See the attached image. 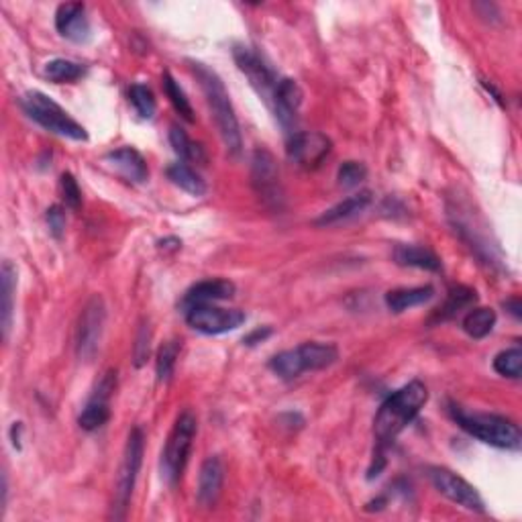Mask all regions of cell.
<instances>
[{
  "label": "cell",
  "mask_w": 522,
  "mask_h": 522,
  "mask_svg": "<svg viewBox=\"0 0 522 522\" xmlns=\"http://www.w3.org/2000/svg\"><path fill=\"white\" fill-rule=\"evenodd\" d=\"M426 400L428 389L420 380H412L407 386L396 389L392 396H388L373 418V433L378 439L376 451L384 453L389 443H394L404 428L418 417Z\"/></svg>",
  "instance_id": "obj_1"
},
{
  "label": "cell",
  "mask_w": 522,
  "mask_h": 522,
  "mask_svg": "<svg viewBox=\"0 0 522 522\" xmlns=\"http://www.w3.org/2000/svg\"><path fill=\"white\" fill-rule=\"evenodd\" d=\"M192 74L197 76L202 92H205L210 113L215 116L216 127L223 137V143L231 155H239L243 150V137H241V127L235 114V108L231 105V96L221 76L200 61H188Z\"/></svg>",
  "instance_id": "obj_2"
},
{
  "label": "cell",
  "mask_w": 522,
  "mask_h": 522,
  "mask_svg": "<svg viewBox=\"0 0 522 522\" xmlns=\"http://www.w3.org/2000/svg\"><path fill=\"white\" fill-rule=\"evenodd\" d=\"M451 415L467 435H472L473 439L486 443L490 447L518 451L522 445L520 428L510 418L488 415V412H465L457 407L451 408Z\"/></svg>",
  "instance_id": "obj_3"
},
{
  "label": "cell",
  "mask_w": 522,
  "mask_h": 522,
  "mask_svg": "<svg viewBox=\"0 0 522 522\" xmlns=\"http://www.w3.org/2000/svg\"><path fill=\"white\" fill-rule=\"evenodd\" d=\"M21 106L29 119L41 124L45 131H51V133L60 137H68L72 139V142H86V139H88V133H86L82 124L76 123L56 100L43 95V92H27V95L21 98Z\"/></svg>",
  "instance_id": "obj_4"
},
{
  "label": "cell",
  "mask_w": 522,
  "mask_h": 522,
  "mask_svg": "<svg viewBox=\"0 0 522 522\" xmlns=\"http://www.w3.org/2000/svg\"><path fill=\"white\" fill-rule=\"evenodd\" d=\"M197 417L190 410H184L178 417L174 428H171L166 447L161 451V478L169 486H174L182 478L186 463H188L194 437H197Z\"/></svg>",
  "instance_id": "obj_5"
},
{
  "label": "cell",
  "mask_w": 522,
  "mask_h": 522,
  "mask_svg": "<svg viewBox=\"0 0 522 522\" xmlns=\"http://www.w3.org/2000/svg\"><path fill=\"white\" fill-rule=\"evenodd\" d=\"M143 449H145L143 431L139 426H135L127 437V445H124V451H123V462L119 467V475H116L114 506H113V517L116 520L124 518V514H127L131 496H133L137 475H139V472H142Z\"/></svg>",
  "instance_id": "obj_6"
},
{
  "label": "cell",
  "mask_w": 522,
  "mask_h": 522,
  "mask_svg": "<svg viewBox=\"0 0 522 522\" xmlns=\"http://www.w3.org/2000/svg\"><path fill=\"white\" fill-rule=\"evenodd\" d=\"M106 325V307L98 294L86 302L76 329V353L82 362H92L98 353Z\"/></svg>",
  "instance_id": "obj_7"
},
{
  "label": "cell",
  "mask_w": 522,
  "mask_h": 522,
  "mask_svg": "<svg viewBox=\"0 0 522 522\" xmlns=\"http://www.w3.org/2000/svg\"><path fill=\"white\" fill-rule=\"evenodd\" d=\"M245 313L237 308H221L215 304H194L186 308V323L202 334H224L237 331L245 323Z\"/></svg>",
  "instance_id": "obj_8"
},
{
  "label": "cell",
  "mask_w": 522,
  "mask_h": 522,
  "mask_svg": "<svg viewBox=\"0 0 522 522\" xmlns=\"http://www.w3.org/2000/svg\"><path fill=\"white\" fill-rule=\"evenodd\" d=\"M428 480H431L433 488L437 490L439 494H443L457 506H462L465 510L472 512H484V500L478 490H475L470 481L463 480L462 475H457L455 472L447 470V467L433 465L426 470Z\"/></svg>",
  "instance_id": "obj_9"
},
{
  "label": "cell",
  "mask_w": 522,
  "mask_h": 522,
  "mask_svg": "<svg viewBox=\"0 0 522 522\" xmlns=\"http://www.w3.org/2000/svg\"><path fill=\"white\" fill-rule=\"evenodd\" d=\"M116 389V371L108 370L95 388V392L88 398V402L84 404V408L78 417V425H80L84 431H96V428L105 426L111 418V398L113 392Z\"/></svg>",
  "instance_id": "obj_10"
},
{
  "label": "cell",
  "mask_w": 522,
  "mask_h": 522,
  "mask_svg": "<svg viewBox=\"0 0 522 522\" xmlns=\"http://www.w3.org/2000/svg\"><path fill=\"white\" fill-rule=\"evenodd\" d=\"M331 139L315 131H298L292 137H288L286 151L288 158L298 163L304 169H316L331 153Z\"/></svg>",
  "instance_id": "obj_11"
},
{
  "label": "cell",
  "mask_w": 522,
  "mask_h": 522,
  "mask_svg": "<svg viewBox=\"0 0 522 522\" xmlns=\"http://www.w3.org/2000/svg\"><path fill=\"white\" fill-rule=\"evenodd\" d=\"M233 58H235L237 68L247 76V80L252 82V86L257 90V95L270 103L271 95H274L276 90L278 76L274 69L268 66V61L253 48H245V45H239V48L233 50Z\"/></svg>",
  "instance_id": "obj_12"
},
{
  "label": "cell",
  "mask_w": 522,
  "mask_h": 522,
  "mask_svg": "<svg viewBox=\"0 0 522 522\" xmlns=\"http://www.w3.org/2000/svg\"><path fill=\"white\" fill-rule=\"evenodd\" d=\"M252 182L260 198L271 208L282 206V188L279 171L274 155L266 150H257L252 158Z\"/></svg>",
  "instance_id": "obj_13"
},
{
  "label": "cell",
  "mask_w": 522,
  "mask_h": 522,
  "mask_svg": "<svg viewBox=\"0 0 522 522\" xmlns=\"http://www.w3.org/2000/svg\"><path fill=\"white\" fill-rule=\"evenodd\" d=\"M270 105L274 106L279 127L286 131L288 137L298 133V111L302 106V88L296 80L282 78L278 80Z\"/></svg>",
  "instance_id": "obj_14"
},
{
  "label": "cell",
  "mask_w": 522,
  "mask_h": 522,
  "mask_svg": "<svg viewBox=\"0 0 522 522\" xmlns=\"http://www.w3.org/2000/svg\"><path fill=\"white\" fill-rule=\"evenodd\" d=\"M56 29L61 37L74 43H88L92 39V25L82 3H64L56 11Z\"/></svg>",
  "instance_id": "obj_15"
},
{
  "label": "cell",
  "mask_w": 522,
  "mask_h": 522,
  "mask_svg": "<svg viewBox=\"0 0 522 522\" xmlns=\"http://www.w3.org/2000/svg\"><path fill=\"white\" fill-rule=\"evenodd\" d=\"M371 200H373V197H371L370 190L357 192V194H353V197L341 200L339 205H334L329 210H325V213L315 221V224L316 227H334V224L352 221V219H355V216H360L362 213L368 210V206L371 205Z\"/></svg>",
  "instance_id": "obj_16"
},
{
  "label": "cell",
  "mask_w": 522,
  "mask_h": 522,
  "mask_svg": "<svg viewBox=\"0 0 522 522\" xmlns=\"http://www.w3.org/2000/svg\"><path fill=\"white\" fill-rule=\"evenodd\" d=\"M224 481V465L216 455H210L205 459V463L200 467L198 473V502L210 508L215 502L219 500L221 490Z\"/></svg>",
  "instance_id": "obj_17"
},
{
  "label": "cell",
  "mask_w": 522,
  "mask_h": 522,
  "mask_svg": "<svg viewBox=\"0 0 522 522\" xmlns=\"http://www.w3.org/2000/svg\"><path fill=\"white\" fill-rule=\"evenodd\" d=\"M106 161L111 163L123 178H127V180L133 184H143L147 182V178H150V169H147L143 155L133 150V147H119V150L106 155Z\"/></svg>",
  "instance_id": "obj_18"
},
{
  "label": "cell",
  "mask_w": 522,
  "mask_h": 522,
  "mask_svg": "<svg viewBox=\"0 0 522 522\" xmlns=\"http://www.w3.org/2000/svg\"><path fill=\"white\" fill-rule=\"evenodd\" d=\"M294 352H296V357H298L302 373L331 368V365L339 360V349L334 347L333 343H321V341L302 343V345L296 347Z\"/></svg>",
  "instance_id": "obj_19"
},
{
  "label": "cell",
  "mask_w": 522,
  "mask_h": 522,
  "mask_svg": "<svg viewBox=\"0 0 522 522\" xmlns=\"http://www.w3.org/2000/svg\"><path fill=\"white\" fill-rule=\"evenodd\" d=\"M235 294V284L229 279H205V282L194 284L188 292H186L182 307L188 308L194 304H213L219 300H229Z\"/></svg>",
  "instance_id": "obj_20"
},
{
  "label": "cell",
  "mask_w": 522,
  "mask_h": 522,
  "mask_svg": "<svg viewBox=\"0 0 522 522\" xmlns=\"http://www.w3.org/2000/svg\"><path fill=\"white\" fill-rule=\"evenodd\" d=\"M14 292H17V268L11 261H5L3 270H0V326H3L5 341L9 339L13 326Z\"/></svg>",
  "instance_id": "obj_21"
},
{
  "label": "cell",
  "mask_w": 522,
  "mask_h": 522,
  "mask_svg": "<svg viewBox=\"0 0 522 522\" xmlns=\"http://www.w3.org/2000/svg\"><path fill=\"white\" fill-rule=\"evenodd\" d=\"M435 296L433 286H418V288H398V290H389L386 294V307L392 313L400 315L404 310L423 307Z\"/></svg>",
  "instance_id": "obj_22"
},
{
  "label": "cell",
  "mask_w": 522,
  "mask_h": 522,
  "mask_svg": "<svg viewBox=\"0 0 522 522\" xmlns=\"http://www.w3.org/2000/svg\"><path fill=\"white\" fill-rule=\"evenodd\" d=\"M394 261L402 268H417L426 271H439L441 260L431 249L420 245H396Z\"/></svg>",
  "instance_id": "obj_23"
},
{
  "label": "cell",
  "mask_w": 522,
  "mask_h": 522,
  "mask_svg": "<svg viewBox=\"0 0 522 522\" xmlns=\"http://www.w3.org/2000/svg\"><path fill=\"white\" fill-rule=\"evenodd\" d=\"M168 178L171 184H176L178 188L192 194V197H205L206 194V182L202 180L197 169H192L188 163H171L168 168Z\"/></svg>",
  "instance_id": "obj_24"
},
{
  "label": "cell",
  "mask_w": 522,
  "mask_h": 522,
  "mask_svg": "<svg viewBox=\"0 0 522 522\" xmlns=\"http://www.w3.org/2000/svg\"><path fill=\"white\" fill-rule=\"evenodd\" d=\"M43 76L53 84H72L86 76V68L82 64H76V61L58 58L45 64Z\"/></svg>",
  "instance_id": "obj_25"
},
{
  "label": "cell",
  "mask_w": 522,
  "mask_h": 522,
  "mask_svg": "<svg viewBox=\"0 0 522 522\" xmlns=\"http://www.w3.org/2000/svg\"><path fill=\"white\" fill-rule=\"evenodd\" d=\"M496 326V313L492 308H473L463 318V331L472 339H484Z\"/></svg>",
  "instance_id": "obj_26"
},
{
  "label": "cell",
  "mask_w": 522,
  "mask_h": 522,
  "mask_svg": "<svg viewBox=\"0 0 522 522\" xmlns=\"http://www.w3.org/2000/svg\"><path fill=\"white\" fill-rule=\"evenodd\" d=\"M169 143L171 147H174V151L186 161H197V163L206 161L202 147L194 143L192 139L186 135V131L182 127H178V124H171L169 127Z\"/></svg>",
  "instance_id": "obj_27"
},
{
  "label": "cell",
  "mask_w": 522,
  "mask_h": 522,
  "mask_svg": "<svg viewBox=\"0 0 522 522\" xmlns=\"http://www.w3.org/2000/svg\"><path fill=\"white\" fill-rule=\"evenodd\" d=\"M163 90H166V95L169 98L171 106L176 108V113L180 114L184 121L194 123V108L190 105V100H188V96H186V92L180 86V82H178L176 78L171 76V72L163 74Z\"/></svg>",
  "instance_id": "obj_28"
},
{
  "label": "cell",
  "mask_w": 522,
  "mask_h": 522,
  "mask_svg": "<svg viewBox=\"0 0 522 522\" xmlns=\"http://www.w3.org/2000/svg\"><path fill=\"white\" fill-rule=\"evenodd\" d=\"M475 300H478V296H475V290H472V288H467V286L453 288V290H451L447 296L445 307H443L441 310V318L457 316L462 310L470 308Z\"/></svg>",
  "instance_id": "obj_29"
},
{
  "label": "cell",
  "mask_w": 522,
  "mask_h": 522,
  "mask_svg": "<svg viewBox=\"0 0 522 522\" xmlns=\"http://www.w3.org/2000/svg\"><path fill=\"white\" fill-rule=\"evenodd\" d=\"M180 355V343L168 341L163 343L158 352V360H155V373H158V381H168L174 376V368Z\"/></svg>",
  "instance_id": "obj_30"
},
{
  "label": "cell",
  "mask_w": 522,
  "mask_h": 522,
  "mask_svg": "<svg viewBox=\"0 0 522 522\" xmlns=\"http://www.w3.org/2000/svg\"><path fill=\"white\" fill-rule=\"evenodd\" d=\"M494 370L504 378L518 380L522 376V349L510 347L494 357Z\"/></svg>",
  "instance_id": "obj_31"
},
{
  "label": "cell",
  "mask_w": 522,
  "mask_h": 522,
  "mask_svg": "<svg viewBox=\"0 0 522 522\" xmlns=\"http://www.w3.org/2000/svg\"><path fill=\"white\" fill-rule=\"evenodd\" d=\"M270 370L276 373L278 378H282L286 381L296 380L298 376H302V370H300V363H298V357H296L294 349H288V352H282L274 355L270 360Z\"/></svg>",
  "instance_id": "obj_32"
},
{
  "label": "cell",
  "mask_w": 522,
  "mask_h": 522,
  "mask_svg": "<svg viewBox=\"0 0 522 522\" xmlns=\"http://www.w3.org/2000/svg\"><path fill=\"white\" fill-rule=\"evenodd\" d=\"M129 100H131V105H133L135 113L142 116V119H145V121L153 119L155 108H158V105H155L153 92L147 88V86H143V84H133V86H131V88H129Z\"/></svg>",
  "instance_id": "obj_33"
},
{
  "label": "cell",
  "mask_w": 522,
  "mask_h": 522,
  "mask_svg": "<svg viewBox=\"0 0 522 522\" xmlns=\"http://www.w3.org/2000/svg\"><path fill=\"white\" fill-rule=\"evenodd\" d=\"M365 178H368V168H365L360 161H345L339 166L337 180L341 188H347V190L357 188Z\"/></svg>",
  "instance_id": "obj_34"
},
{
  "label": "cell",
  "mask_w": 522,
  "mask_h": 522,
  "mask_svg": "<svg viewBox=\"0 0 522 522\" xmlns=\"http://www.w3.org/2000/svg\"><path fill=\"white\" fill-rule=\"evenodd\" d=\"M60 188H61V197H64L66 206H69L72 210H78L82 206V190H80V186H78V180L72 174H69V171L61 174Z\"/></svg>",
  "instance_id": "obj_35"
},
{
  "label": "cell",
  "mask_w": 522,
  "mask_h": 522,
  "mask_svg": "<svg viewBox=\"0 0 522 522\" xmlns=\"http://www.w3.org/2000/svg\"><path fill=\"white\" fill-rule=\"evenodd\" d=\"M45 221H48V227H50V233L56 239H61L64 237V233H66V213H64V208L61 206H51L48 208V213H45Z\"/></svg>",
  "instance_id": "obj_36"
},
{
  "label": "cell",
  "mask_w": 522,
  "mask_h": 522,
  "mask_svg": "<svg viewBox=\"0 0 522 522\" xmlns=\"http://www.w3.org/2000/svg\"><path fill=\"white\" fill-rule=\"evenodd\" d=\"M150 341H151L150 325H142V329H139L137 333V343H135V368H142L147 360V355H150Z\"/></svg>",
  "instance_id": "obj_37"
},
{
  "label": "cell",
  "mask_w": 522,
  "mask_h": 522,
  "mask_svg": "<svg viewBox=\"0 0 522 522\" xmlns=\"http://www.w3.org/2000/svg\"><path fill=\"white\" fill-rule=\"evenodd\" d=\"M271 334H274V329L271 326H260V329H255L247 334V337L243 339V343L247 347H255V345H260V343H263L266 339H270Z\"/></svg>",
  "instance_id": "obj_38"
},
{
  "label": "cell",
  "mask_w": 522,
  "mask_h": 522,
  "mask_svg": "<svg viewBox=\"0 0 522 522\" xmlns=\"http://www.w3.org/2000/svg\"><path fill=\"white\" fill-rule=\"evenodd\" d=\"M504 307L508 308V313L514 316V318H520L522 316V304L518 298H510V300H506L504 302Z\"/></svg>",
  "instance_id": "obj_39"
},
{
  "label": "cell",
  "mask_w": 522,
  "mask_h": 522,
  "mask_svg": "<svg viewBox=\"0 0 522 522\" xmlns=\"http://www.w3.org/2000/svg\"><path fill=\"white\" fill-rule=\"evenodd\" d=\"M21 431H23V425L21 423H14L11 426V441H13V447L21 451Z\"/></svg>",
  "instance_id": "obj_40"
}]
</instances>
